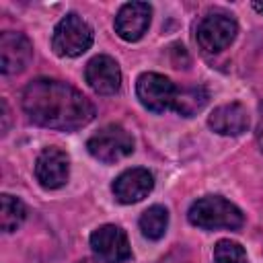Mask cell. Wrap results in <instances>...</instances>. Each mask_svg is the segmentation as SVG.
I'll use <instances>...</instances> for the list:
<instances>
[{
	"label": "cell",
	"mask_w": 263,
	"mask_h": 263,
	"mask_svg": "<svg viewBox=\"0 0 263 263\" xmlns=\"http://www.w3.org/2000/svg\"><path fill=\"white\" fill-rule=\"evenodd\" d=\"M21 105L33 123L60 132H76L88 125L97 115L88 97L55 78L31 80L23 90Z\"/></svg>",
	"instance_id": "1"
},
{
	"label": "cell",
	"mask_w": 263,
	"mask_h": 263,
	"mask_svg": "<svg viewBox=\"0 0 263 263\" xmlns=\"http://www.w3.org/2000/svg\"><path fill=\"white\" fill-rule=\"evenodd\" d=\"M187 220L201 230H238L245 224V214L222 195H203L191 203Z\"/></svg>",
	"instance_id": "2"
},
{
	"label": "cell",
	"mask_w": 263,
	"mask_h": 263,
	"mask_svg": "<svg viewBox=\"0 0 263 263\" xmlns=\"http://www.w3.org/2000/svg\"><path fill=\"white\" fill-rule=\"evenodd\" d=\"M95 39L92 27L76 12H68L53 29L51 49L60 58H78L90 49Z\"/></svg>",
	"instance_id": "3"
},
{
	"label": "cell",
	"mask_w": 263,
	"mask_h": 263,
	"mask_svg": "<svg viewBox=\"0 0 263 263\" xmlns=\"http://www.w3.org/2000/svg\"><path fill=\"white\" fill-rule=\"evenodd\" d=\"M86 150L92 158L113 164L134 152V138L119 123H109L86 140Z\"/></svg>",
	"instance_id": "4"
},
{
	"label": "cell",
	"mask_w": 263,
	"mask_h": 263,
	"mask_svg": "<svg viewBox=\"0 0 263 263\" xmlns=\"http://www.w3.org/2000/svg\"><path fill=\"white\" fill-rule=\"evenodd\" d=\"M238 25L226 12H208L195 29L197 45L205 53H220L224 51L236 37Z\"/></svg>",
	"instance_id": "5"
},
{
	"label": "cell",
	"mask_w": 263,
	"mask_h": 263,
	"mask_svg": "<svg viewBox=\"0 0 263 263\" xmlns=\"http://www.w3.org/2000/svg\"><path fill=\"white\" fill-rule=\"evenodd\" d=\"M179 88L158 72H144L136 80V97L144 109L152 113H164L173 109Z\"/></svg>",
	"instance_id": "6"
},
{
	"label": "cell",
	"mask_w": 263,
	"mask_h": 263,
	"mask_svg": "<svg viewBox=\"0 0 263 263\" xmlns=\"http://www.w3.org/2000/svg\"><path fill=\"white\" fill-rule=\"evenodd\" d=\"M90 249L97 259L107 263H123L132 259V247L121 226L103 224L90 234Z\"/></svg>",
	"instance_id": "7"
},
{
	"label": "cell",
	"mask_w": 263,
	"mask_h": 263,
	"mask_svg": "<svg viewBox=\"0 0 263 263\" xmlns=\"http://www.w3.org/2000/svg\"><path fill=\"white\" fill-rule=\"evenodd\" d=\"M70 177V156L58 148L47 146L39 152L35 160V179L43 189H60Z\"/></svg>",
	"instance_id": "8"
},
{
	"label": "cell",
	"mask_w": 263,
	"mask_h": 263,
	"mask_svg": "<svg viewBox=\"0 0 263 263\" xmlns=\"http://www.w3.org/2000/svg\"><path fill=\"white\" fill-rule=\"evenodd\" d=\"M33 58V43L25 33L4 31L0 35V72L4 76L21 74Z\"/></svg>",
	"instance_id": "9"
},
{
	"label": "cell",
	"mask_w": 263,
	"mask_h": 263,
	"mask_svg": "<svg viewBox=\"0 0 263 263\" xmlns=\"http://www.w3.org/2000/svg\"><path fill=\"white\" fill-rule=\"evenodd\" d=\"M152 189H154V177L148 168H142V166L123 171L111 183L113 197L119 203H125V205L142 201L144 197L150 195Z\"/></svg>",
	"instance_id": "10"
},
{
	"label": "cell",
	"mask_w": 263,
	"mask_h": 263,
	"mask_svg": "<svg viewBox=\"0 0 263 263\" xmlns=\"http://www.w3.org/2000/svg\"><path fill=\"white\" fill-rule=\"evenodd\" d=\"M150 18L152 6L148 2H127L119 8L115 16V33L123 41H140L150 27Z\"/></svg>",
	"instance_id": "11"
},
{
	"label": "cell",
	"mask_w": 263,
	"mask_h": 263,
	"mask_svg": "<svg viewBox=\"0 0 263 263\" xmlns=\"http://www.w3.org/2000/svg\"><path fill=\"white\" fill-rule=\"evenodd\" d=\"M84 78L88 86L97 95H115L121 88V70L119 64L111 55H95L84 70Z\"/></svg>",
	"instance_id": "12"
},
{
	"label": "cell",
	"mask_w": 263,
	"mask_h": 263,
	"mask_svg": "<svg viewBox=\"0 0 263 263\" xmlns=\"http://www.w3.org/2000/svg\"><path fill=\"white\" fill-rule=\"evenodd\" d=\"M208 125L212 132L220 134V136H240L249 129V113L247 107L238 101L226 103L216 107L210 117H208Z\"/></svg>",
	"instance_id": "13"
},
{
	"label": "cell",
	"mask_w": 263,
	"mask_h": 263,
	"mask_svg": "<svg viewBox=\"0 0 263 263\" xmlns=\"http://www.w3.org/2000/svg\"><path fill=\"white\" fill-rule=\"evenodd\" d=\"M138 224H140L142 234L148 240H160L168 228V210L160 203H154L142 212Z\"/></svg>",
	"instance_id": "14"
},
{
	"label": "cell",
	"mask_w": 263,
	"mask_h": 263,
	"mask_svg": "<svg viewBox=\"0 0 263 263\" xmlns=\"http://www.w3.org/2000/svg\"><path fill=\"white\" fill-rule=\"evenodd\" d=\"M210 95L205 90V86L201 84H195V86H185L177 92V99H175V105L173 109L183 115V117H193L195 113H199L205 103H208Z\"/></svg>",
	"instance_id": "15"
},
{
	"label": "cell",
	"mask_w": 263,
	"mask_h": 263,
	"mask_svg": "<svg viewBox=\"0 0 263 263\" xmlns=\"http://www.w3.org/2000/svg\"><path fill=\"white\" fill-rule=\"evenodd\" d=\"M27 218V208L18 197L4 193L0 197V226L4 232H14Z\"/></svg>",
	"instance_id": "16"
},
{
	"label": "cell",
	"mask_w": 263,
	"mask_h": 263,
	"mask_svg": "<svg viewBox=\"0 0 263 263\" xmlns=\"http://www.w3.org/2000/svg\"><path fill=\"white\" fill-rule=\"evenodd\" d=\"M214 261L216 263H249V257L242 245L230 238H222L214 245Z\"/></svg>",
	"instance_id": "17"
},
{
	"label": "cell",
	"mask_w": 263,
	"mask_h": 263,
	"mask_svg": "<svg viewBox=\"0 0 263 263\" xmlns=\"http://www.w3.org/2000/svg\"><path fill=\"white\" fill-rule=\"evenodd\" d=\"M255 138H257V144L263 152V103L259 107V121H257V132H255Z\"/></svg>",
	"instance_id": "18"
},
{
	"label": "cell",
	"mask_w": 263,
	"mask_h": 263,
	"mask_svg": "<svg viewBox=\"0 0 263 263\" xmlns=\"http://www.w3.org/2000/svg\"><path fill=\"white\" fill-rule=\"evenodd\" d=\"M0 107H2V119H4L2 134H6V129H8V105H6V101H4V99L0 101Z\"/></svg>",
	"instance_id": "19"
},
{
	"label": "cell",
	"mask_w": 263,
	"mask_h": 263,
	"mask_svg": "<svg viewBox=\"0 0 263 263\" xmlns=\"http://www.w3.org/2000/svg\"><path fill=\"white\" fill-rule=\"evenodd\" d=\"M76 263H107V261H101V259H90V257H84V259H80V261H76Z\"/></svg>",
	"instance_id": "20"
},
{
	"label": "cell",
	"mask_w": 263,
	"mask_h": 263,
	"mask_svg": "<svg viewBox=\"0 0 263 263\" xmlns=\"http://www.w3.org/2000/svg\"><path fill=\"white\" fill-rule=\"evenodd\" d=\"M253 8H255L259 14H263V2H253Z\"/></svg>",
	"instance_id": "21"
}]
</instances>
